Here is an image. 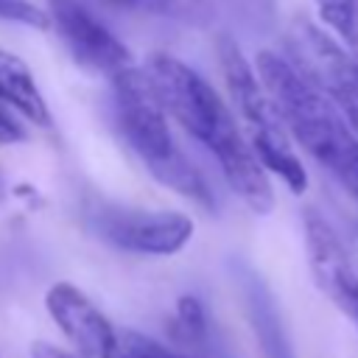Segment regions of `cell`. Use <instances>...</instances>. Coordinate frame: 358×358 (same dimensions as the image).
I'll list each match as a JSON object with an SVG mask.
<instances>
[{"mask_svg":"<svg viewBox=\"0 0 358 358\" xmlns=\"http://www.w3.org/2000/svg\"><path fill=\"white\" fill-rule=\"evenodd\" d=\"M143 73L165 115L173 117L193 140H199L215 157L235 196L252 213L266 215L274 207L268 173L249 148L227 101H221V95L207 84V78H201V73H196L190 64L171 53L148 56Z\"/></svg>","mask_w":358,"mask_h":358,"instance_id":"obj_1","label":"cell"},{"mask_svg":"<svg viewBox=\"0 0 358 358\" xmlns=\"http://www.w3.org/2000/svg\"><path fill=\"white\" fill-rule=\"evenodd\" d=\"M255 73L271 95L285 131L358 199V134L344 115L280 53L260 50Z\"/></svg>","mask_w":358,"mask_h":358,"instance_id":"obj_2","label":"cell"},{"mask_svg":"<svg viewBox=\"0 0 358 358\" xmlns=\"http://www.w3.org/2000/svg\"><path fill=\"white\" fill-rule=\"evenodd\" d=\"M112 95L117 129L129 148L143 159L148 173L179 196L193 199L201 207H213V190L173 143L168 115L157 101L143 67L131 64L123 73L112 76Z\"/></svg>","mask_w":358,"mask_h":358,"instance_id":"obj_3","label":"cell"},{"mask_svg":"<svg viewBox=\"0 0 358 358\" xmlns=\"http://www.w3.org/2000/svg\"><path fill=\"white\" fill-rule=\"evenodd\" d=\"M218 62H221L229 98L241 115V123H243L241 131L249 148L255 151V157L266 171L277 173L288 185L291 193H302L308 187V171L302 168V159L291 148L288 131L282 126V117L271 95L266 92L263 81L257 78L255 67L241 53L235 39L229 36L218 39Z\"/></svg>","mask_w":358,"mask_h":358,"instance_id":"obj_4","label":"cell"},{"mask_svg":"<svg viewBox=\"0 0 358 358\" xmlns=\"http://www.w3.org/2000/svg\"><path fill=\"white\" fill-rule=\"evenodd\" d=\"M285 59L308 78L358 134V59L308 17H294L285 31Z\"/></svg>","mask_w":358,"mask_h":358,"instance_id":"obj_5","label":"cell"},{"mask_svg":"<svg viewBox=\"0 0 358 358\" xmlns=\"http://www.w3.org/2000/svg\"><path fill=\"white\" fill-rule=\"evenodd\" d=\"M92 232L120 252L168 257L193 238V221L173 210H131L98 204L87 213Z\"/></svg>","mask_w":358,"mask_h":358,"instance_id":"obj_6","label":"cell"},{"mask_svg":"<svg viewBox=\"0 0 358 358\" xmlns=\"http://www.w3.org/2000/svg\"><path fill=\"white\" fill-rule=\"evenodd\" d=\"M48 20L81 67L112 78L134 64L129 48L78 0H48Z\"/></svg>","mask_w":358,"mask_h":358,"instance_id":"obj_7","label":"cell"},{"mask_svg":"<svg viewBox=\"0 0 358 358\" xmlns=\"http://www.w3.org/2000/svg\"><path fill=\"white\" fill-rule=\"evenodd\" d=\"M308 266L319 285V291L358 324V271L347 255L344 241L333 229V224L316 210H305L302 215Z\"/></svg>","mask_w":358,"mask_h":358,"instance_id":"obj_8","label":"cell"},{"mask_svg":"<svg viewBox=\"0 0 358 358\" xmlns=\"http://www.w3.org/2000/svg\"><path fill=\"white\" fill-rule=\"evenodd\" d=\"M45 308L76 347L78 358H112L117 330L81 288L73 282H53L45 294Z\"/></svg>","mask_w":358,"mask_h":358,"instance_id":"obj_9","label":"cell"},{"mask_svg":"<svg viewBox=\"0 0 358 358\" xmlns=\"http://www.w3.org/2000/svg\"><path fill=\"white\" fill-rule=\"evenodd\" d=\"M0 101L14 106L25 120L36 126H50V109L34 81V73L22 59L0 50Z\"/></svg>","mask_w":358,"mask_h":358,"instance_id":"obj_10","label":"cell"},{"mask_svg":"<svg viewBox=\"0 0 358 358\" xmlns=\"http://www.w3.org/2000/svg\"><path fill=\"white\" fill-rule=\"evenodd\" d=\"M246 310H249L252 330L260 341L263 355L266 358H294V350L285 338L280 313L257 277H249V282H246Z\"/></svg>","mask_w":358,"mask_h":358,"instance_id":"obj_11","label":"cell"},{"mask_svg":"<svg viewBox=\"0 0 358 358\" xmlns=\"http://www.w3.org/2000/svg\"><path fill=\"white\" fill-rule=\"evenodd\" d=\"M171 336L182 347H204L207 344V316L196 296H182L176 305V316L171 324ZM187 350V352H190Z\"/></svg>","mask_w":358,"mask_h":358,"instance_id":"obj_12","label":"cell"},{"mask_svg":"<svg viewBox=\"0 0 358 358\" xmlns=\"http://www.w3.org/2000/svg\"><path fill=\"white\" fill-rule=\"evenodd\" d=\"M319 17L344 39L347 50L358 59V0H316Z\"/></svg>","mask_w":358,"mask_h":358,"instance_id":"obj_13","label":"cell"},{"mask_svg":"<svg viewBox=\"0 0 358 358\" xmlns=\"http://www.w3.org/2000/svg\"><path fill=\"white\" fill-rule=\"evenodd\" d=\"M112 358H201V355L165 347L162 341L143 336V333H134V330H117Z\"/></svg>","mask_w":358,"mask_h":358,"instance_id":"obj_14","label":"cell"},{"mask_svg":"<svg viewBox=\"0 0 358 358\" xmlns=\"http://www.w3.org/2000/svg\"><path fill=\"white\" fill-rule=\"evenodd\" d=\"M0 20H11V22H22L31 28H48V11H39L34 3L28 0H0Z\"/></svg>","mask_w":358,"mask_h":358,"instance_id":"obj_15","label":"cell"},{"mask_svg":"<svg viewBox=\"0 0 358 358\" xmlns=\"http://www.w3.org/2000/svg\"><path fill=\"white\" fill-rule=\"evenodd\" d=\"M14 112H17L14 106H8V103L0 101V145H14V143L28 140L25 126L17 120Z\"/></svg>","mask_w":358,"mask_h":358,"instance_id":"obj_16","label":"cell"},{"mask_svg":"<svg viewBox=\"0 0 358 358\" xmlns=\"http://www.w3.org/2000/svg\"><path fill=\"white\" fill-rule=\"evenodd\" d=\"M115 8H129V11H148V14H168L179 6V0H103Z\"/></svg>","mask_w":358,"mask_h":358,"instance_id":"obj_17","label":"cell"},{"mask_svg":"<svg viewBox=\"0 0 358 358\" xmlns=\"http://www.w3.org/2000/svg\"><path fill=\"white\" fill-rule=\"evenodd\" d=\"M31 358H78V355H70V352H64V350H59L48 341H36L31 347Z\"/></svg>","mask_w":358,"mask_h":358,"instance_id":"obj_18","label":"cell"},{"mask_svg":"<svg viewBox=\"0 0 358 358\" xmlns=\"http://www.w3.org/2000/svg\"><path fill=\"white\" fill-rule=\"evenodd\" d=\"M6 199V182H3V176H0V201Z\"/></svg>","mask_w":358,"mask_h":358,"instance_id":"obj_19","label":"cell"}]
</instances>
